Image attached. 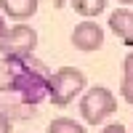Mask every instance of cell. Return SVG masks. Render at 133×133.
Instances as JSON below:
<instances>
[{
    "mask_svg": "<svg viewBox=\"0 0 133 133\" xmlns=\"http://www.w3.org/2000/svg\"><path fill=\"white\" fill-rule=\"evenodd\" d=\"M35 45H37V32L29 24H16L3 37L0 51H3V59H29Z\"/></svg>",
    "mask_w": 133,
    "mask_h": 133,
    "instance_id": "cell-3",
    "label": "cell"
},
{
    "mask_svg": "<svg viewBox=\"0 0 133 133\" xmlns=\"http://www.w3.org/2000/svg\"><path fill=\"white\" fill-rule=\"evenodd\" d=\"M40 0H0V11L14 19V21H27L37 14Z\"/></svg>",
    "mask_w": 133,
    "mask_h": 133,
    "instance_id": "cell-6",
    "label": "cell"
},
{
    "mask_svg": "<svg viewBox=\"0 0 133 133\" xmlns=\"http://www.w3.org/2000/svg\"><path fill=\"white\" fill-rule=\"evenodd\" d=\"M101 133H128V128H125V125H120V123H109V125L101 128Z\"/></svg>",
    "mask_w": 133,
    "mask_h": 133,
    "instance_id": "cell-10",
    "label": "cell"
},
{
    "mask_svg": "<svg viewBox=\"0 0 133 133\" xmlns=\"http://www.w3.org/2000/svg\"><path fill=\"white\" fill-rule=\"evenodd\" d=\"M109 29H112L123 43L133 45V11L130 8L112 11V14H109Z\"/></svg>",
    "mask_w": 133,
    "mask_h": 133,
    "instance_id": "cell-5",
    "label": "cell"
},
{
    "mask_svg": "<svg viewBox=\"0 0 133 133\" xmlns=\"http://www.w3.org/2000/svg\"><path fill=\"white\" fill-rule=\"evenodd\" d=\"M117 3H133V0H117Z\"/></svg>",
    "mask_w": 133,
    "mask_h": 133,
    "instance_id": "cell-14",
    "label": "cell"
},
{
    "mask_svg": "<svg viewBox=\"0 0 133 133\" xmlns=\"http://www.w3.org/2000/svg\"><path fill=\"white\" fill-rule=\"evenodd\" d=\"M72 45L77 51H85V53L98 51L104 45V29H101V24H96L93 19L80 21V24L72 29Z\"/></svg>",
    "mask_w": 133,
    "mask_h": 133,
    "instance_id": "cell-4",
    "label": "cell"
},
{
    "mask_svg": "<svg viewBox=\"0 0 133 133\" xmlns=\"http://www.w3.org/2000/svg\"><path fill=\"white\" fill-rule=\"evenodd\" d=\"M5 35H8V27H5V16H3V11H0V43H3Z\"/></svg>",
    "mask_w": 133,
    "mask_h": 133,
    "instance_id": "cell-13",
    "label": "cell"
},
{
    "mask_svg": "<svg viewBox=\"0 0 133 133\" xmlns=\"http://www.w3.org/2000/svg\"><path fill=\"white\" fill-rule=\"evenodd\" d=\"M123 75H133V51L123 59Z\"/></svg>",
    "mask_w": 133,
    "mask_h": 133,
    "instance_id": "cell-12",
    "label": "cell"
},
{
    "mask_svg": "<svg viewBox=\"0 0 133 133\" xmlns=\"http://www.w3.org/2000/svg\"><path fill=\"white\" fill-rule=\"evenodd\" d=\"M48 133H88L83 123H77L72 117H56L48 123Z\"/></svg>",
    "mask_w": 133,
    "mask_h": 133,
    "instance_id": "cell-7",
    "label": "cell"
},
{
    "mask_svg": "<svg viewBox=\"0 0 133 133\" xmlns=\"http://www.w3.org/2000/svg\"><path fill=\"white\" fill-rule=\"evenodd\" d=\"M72 8H75L80 16H85V19H93V16H98V14H104L107 0H72Z\"/></svg>",
    "mask_w": 133,
    "mask_h": 133,
    "instance_id": "cell-8",
    "label": "cell"
},
{
    "mask_svg": "<svg viewBox=\"0 0 133 133\" xmlns=\"http://www.w3.org/2000/svg\"><path fill=\"white\" fill-rule=\"evenodd\" d=\"M11 125H14V123H11V117H8L5 112H0V133H11Z\"/></svg>",
    "mask_w": 133,
    "mask_h": 133,
    "instance_id": "cell-11",
    "label": "cell"
},
{
    "mask_svg": "<svg viewBox=\"0 0 133 133\" xmlns=\"http://www.w3.org/2000/svg\"><path fill=\"white\" fill-rule=\"evenodd\" d=\"M85 75L77 66H61L51 75V85H48V98L56 107H66L75 101V96H80L85 91Z\"/></svg>",
    "mask_w": 133,
    "mask_h": 133,
    "instance_id": "cell-2",
    "label": "cell"
},
{
    "mask_svg": "<svg viewBox=\"0 0 133 133\" xmlns=\"http://www.w3.org/2000/svg\"><path fill=\"white\" fill-rule=\"evenodd\" d=\"M130 133H133V130H130Z\"/></svg>",
    "mask_w": 133,
    "mask_h": 133,
    "instance_id": "cell-15",
    "label": "cell"
},
{
    "mask_svg": "<svg viewBox=\"0 0 133 133\" xmlns=\"http://www.w3.org/2000/svg\"><path fill=\"white\" fill-rule=\"evenodd\" d=\"M120 96L128 104H133V75H123V80H120Z\"/></svg>",
    "mask_w": 133,
    "mask_h": 133,
    "instance_id": "cell-9",
    "label": "cell"
},
{
    "mask_svg": "<svg viewBox=\"0 0 133 133\" xmlns=\"http://www.w3.org/2000/svg\"><path fill=\"white\" fill-rule=\"evenodd\" d=\"M117 112V98L115 93L104 85H93L88 88L80 98V117L88 125H101L107 117H112Z\"/></svg>",
    "mask_w": 133,
    "mask_h": 133,
    "instance_id": "cell-1",
    "label": "cell"
}]
</instances>
